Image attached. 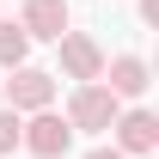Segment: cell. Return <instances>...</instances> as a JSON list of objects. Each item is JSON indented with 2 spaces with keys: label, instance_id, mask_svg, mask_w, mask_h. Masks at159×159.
I'll list each match as a JSON object with an SVG mask.
<instances>
[{
  "label": "cell",
  "instance_id": "cell-1",
  "mask_svg": "<svg viewBox=\"0 0 159 159\" xmlns=\"http://www.w3.org/2000/svg\"><path fill=\"white\" fill-rule=\"evenodd\" d=\"M116 116H122V104L110 98L104 86H80L74 104H67V129H92V135H98V129H110Z\"/></svg>",
  "mask_w": 159,
  "mask_h": 159
},
{
  "label": "cell",
  "instance_id": "cell-2",
  "mask_svg": "<svg viewBox=\"0 0 159 159\" xmlns=\"http://www.w3.org/2000/svg\"><path fill=\"white\" fill-rule=\"evenodd\" d=\"M49 98H55V74L12 67V80H6V110H49Z\"/></svg>",
  "mask_w": 159,
  "mask_h": 159
},
{
  "label": "cell",
  "instance_id": "cell-3",
  "mask_svg": "<svg viewBox=\"0 0 159 159\" xmlns=\"http://www.w3.org/2000/svg\"><path fill=\"white\" fill-rule=\"evenodd\" d=\"M67 141H74L67 116H55V110H37V116L25 122V141H19V147H31L37 159H61V153H67Z\"/></svg>",
  "mask_w": 159,
  "mask_h": 159
},
{
  "label": "cell",
  "instance_id": "cell-4",
  "mask_svg": "<svg viewBox=\"0 0 159 159\" xmlns=\"http://www.w3.org/2000/svg\"><path fill=\"white\" fill-rule=\"evenodd\" d=\"M61 67H67V80H80V86L104 80V55H98V43L80 37V31H67V37H61Z\"/></svg>",
  "mask_w": 159,
  "mask_h": 159
},
{
  "label": "cell",
  "instance_id": "cell-5",
  "mask_svg": "<svg viewBox=\"0 0 159 159\" xmlns=\"http://www.w3.org/2000/svg\"><path fill=\"white\" fill-rule=\"evenodd\" d=\"M110 129H116V153H122V159L153 153V147H159V122L147 116V110H129V116H116Z\"/></svg>",
  "mask_w": 159,
  "mask_h": 159
},
{
  "label": "cell",
  "instance_id": "cell-6",
  "mask_svg": "<svg viewBox=\"0 0 159 159\" xmlns=\"http://www.w3.org/2000/svg\"><path fill=\"white\" fill-rule=\"evenodd\" d=\"M19 31L25 37H67V0H31L25 6V19H19Z\"/></svg>",
  "mask_w": 159,
  "mask_h": 159
},
{
  "label": "cell",
  "instance_id": "cell-7",
  "mask_svg": "<svg viewBox=\"0 0 159 159\" xmlns=\"http://www.w3.org/2000/svg\"><path fill=\"white\" fill-rule=\"evenodd\" d=\"M104 92H110V98H141V92H147V61L141 55H116L110 61V74H104Z\"/></svg>",
  "mask_w": 159,
  "mask_h": 159
},
{
  "label": "cell",
  "instance_id": "cell-8",
  "mask_svg": "<svg viewBox=\"0 0 159 159\" xmlns=\"http://www.w3.org/2000/svg\"><path fill=\"white\" fill-rule=\"evenodd\" d=\"M25 49H31V37H25L12 19H0V67L12 74V67H25Z\"/></svg>",
  "mask_w": 159,
  "mask_h": 159
},
{
  "label": "cell",
  "instance_id": "cell-9",
  "mask_svg": "<svg viewBox=\"0 0 159 159\" xmlns=\"http://www.w3.org/2000/svg\"><path fill=\"white\" fill-rule=\"evenodd\" d=\"M25 141V122H19V110H0V153H12Z\"/></svg>",
  "mask_w": 159,
  "mask_h": 159
},
{
  "label": "cell",
  "instance_id": "cell-10",
  "mask_svg": "<svg viewBox=\"0 0 159 159\" xmlns=\"http://www.w3.org/2000/svg\"><path fill=\"white\" fill-rule=\"evenodd\" d=\"M141 19H147V25H159V0H141Z\"/></svg>",
  "mask_w": 159,
  "mask_h": 159
},
{
  "label": "cell",
  "instance_id": "cell-11",
  "mask_svg": "<svg viewBox=\"0 0 159 159\" xmlns=\"http://www.w3.org/2000/svg\"><path fill=\"white\" fill-rule=\"evenodd\" d=\"M86 159H122V153H116V147H92Z\"/></svg>",
  "mask_w": 159,
  "mask_h": 159
}]
</instances>
